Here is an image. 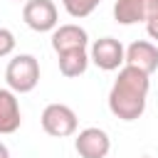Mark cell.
<instances>
[{
  "instance_id": "ba28073f",
  "label": "cell",
  "mask_w": 158,
  "mask_h": 158,
  "mask_svg": "<svg viewBox=\"0 0 158 158\" xmlns=\"http://www.w3.org/2000/svg\"><path fill=\"white\" fill-rule=\"evenodd\" d=\"M126 67H133L143 74H153L158 69V47L148 40H136L126 47Z\"/></svg>"
},
{
  "instance_id": "9c48e42d",
  "label": "cell",
  "mask_w": 158,
  "mask_h": 158,
  "mask_svg": "<svg viewBox=\"0 0 158 158\" xmlns=\"http://www.w3.org/2000/svg\"><path fill=\"white\" fill-rule=\"evenodd\" d=\"M89 44V35L84 27L69 22V25H57V30L52 32V49L57 54L69 52V49H86Z\"/></svg>"
},
{
  "instance_id": "8992f818",
  "label": "cell",
  "mask_w": 158,
  "mask_h": 158,
  "mask_svg": "<svg viewBox=\"0 0 158 158\" xmlns=\"http://www.w3.org/2000/svg\"><path fill=\"white\" fill-rule=\"evenodd\" d=\"M74 151L79 153V158H106L111 151V138L104 128L89 126V128H81L77 133Z\"/></svg>"
},
{
  "instance_id": "6da1fadb",
  "label": "cell",
  "mask_w": 158,
  "mask_h": 158,
  "mask_svg": "<svg viewBox=\"0 0 158 158\" xmlns=\"http://www.w3.org/2000/svg\"><path fill=\"white\" fill-rule=\"evenodd\" d=\"M148 89H151V77L123 64L109 91V111L121 121L141 118L146 111Z\"/></svg>"
},
{
  "instance_id": "e0dca14e",
  "label": "cell",
  "mask_w": 158,
  "mask_h": 158,
  "mask_svg": "<svg viewBox=\"0 0 158 158\" xmlns=\"http://www.w3.org/2000/svg\"><path fill=\"white\" fill-rule=\"evenodd\" d=\"M141 158H151V156H141Z\"/></svg>"
},
{
  "instance_id": "9a60e30c",
  "label": "cell",
  "mask_w": 158,
  "mask_h": 158,
  "mask_svg": "<svg viewBox=\"0 0 158 158\" xmlns=\"http://www.w3.org/2000/svg\"><path fill=\"white\" fill-rule=\"evenodd\" d=\"M0 158H10V151H7L5 143H0Z\"/></svg>"
},
{
  "instance_id": "8fae6325",
  "label": "cell",
  "mask_w": 158,
  "mask_h": 158,
  "mask_svg": "<svg viewBox=\"0 0 158 158\" xmlns=\"http://www.w3.org/2000/svg\"><path fill=\"white\" fill-rule=\"evenodd\" d=\"M57 62H59V72L67 79H74V77H81L86 72V67H89V52L86 49H69V52L57 54Z\"/></svg>"
},
{
  "instance_id": "277c9868",
  "label": "cell",
  "mask_w": 158,
  "mask_h": 158,
  "mask_svg": "<svg viewBox=\"0 0 158 158\" xmlns=\"http://www.w3.org/2000/svg\"><path fill=\"white\" fill-rule=\"evenodd\" d=\"M89 62H94L101 72H116L126 64V47L116 37H101L91 42Z\"/></svg>"
},
{
  "instance_id": "2e32d148",
  "label": "cell",
  "mask_w": 158,
  "mask_h": 158,
  "mask_svg": "<svg viewBox=\"0 0 158 158\" xmlns=\"http://www.w3.org/2000/svg\"><path fill=\"white\" fill-rule=\"evenodd\" d=\"M15 2H27V0H15Z\"/></svg>"
},
{
  "instance_id": "3957f363",
  "label": "cell",
  "mask_w": 158,
  "mask_h": 158,
  "mask_svg": "<svg viewBox=\"0 0 158 158\" xmlns=\"http://www.w3.org/2000/svg\"><path fill=\"white\" fill-rule=\"evenodd\" d=\"M40 121H42V131L47 136H54V138L74 136L77 126H79V118H77L74 109L67 106V104H47Z\"/></svg>"
},
{
  "instance_id": "5bb4252c",
  "label": "cell",
  "mask_w": 158,
  "mask_h": 158,
  "mask_svg": "<svg viewBox=\"0 0 158 158\" xmlns=\"http://www.w3.org/2000/svg\"><path fill=\"white\" fill-rule=\"evenodd\" d=\"M146 32H148V37H151L153 42H158V15H153V17L146 22Z\"/></svg>"
},
{
  "instance_id": "7c38bea8",
  "label": "cell",
  "mask_w": 158,
  "mask_h": 158,
  "mask_svg": "<svg viewBox=\"0 0 158 158\" xmlns=\"http://www.w3.org/2000/svg\"><path fill=\"white\" fill-rule=\"evenodd\" d=\"M99 2H101V0H62L64 10H67L72 17H77V20L89 17V15L99 7Z\"/></svg>"
},
{
  "instance_id": "4fadbf2b",
  "label": "cell",
  "mask_w": 158,
  "mask_h": 158,
  "mask_svg": "<svg viewBox=\"0 0 158 158\" xmlns=\"http://www.w3.org/2000/svg\"><path fill=\"white\" fill-rule=\"evenodd\" d=\"M15 44H17L15 35H12L7 27H0V59L7 57V54H12V52H15Z\"/></svg>"
},
{
  "instance_id": "30bf717a",
  "label": "cell",
  "mask_w": 158,
  "mask_h": 158,
  "mask_svg": "<svg viewBox=\"0 0 158 158\" xmlns=\"http://www.w3.org/2000/svg\"><path fill=\"white\" fill-rule=\"evenodd\" d=\"M22 123V111L17 94L10 89H0V133H15Z\"/></svg>"
},
{
  "instance_id": "5b68a950",
  "label": "cell",
  "mask_w": 158,
  "mask_h": 158,
  "mask_svg": "<svg viewBox=\"0 0 158 158\" xmlns=\"http://www.w3.org/2000/svg\"><path fill=\"white\" fill-rule=\"evenodd\" d=\"M22 20L35 32H54L59 25V12L52 0H27L22 5Z\"/></svg>"
},
{
  "instance_id": "52a82bcc",
  "label": "cell",
  "mask_w": 158,
  "mask_h": 158,
  "mask_svg": "<svg viewBox=\"0 0 158 158\" xmlns=\"http://www.w3.org/2000/svg\"><path fill=\"white\" fill-rule=\"evenodd\" d=\"M153 15H158V0H116L114 2V20L118 25L148 22Z\"/></svg>"
},
{
  "instance_id": "7a4b0ae2",
  "label": "cell",
  "mask_w": 158,
  "mask_h": 158,
  "mask_svg": "<svg viewBox=\"0 0 158 158\" xmlns=\"http://www.w3.org/2000/svg\"><path fill=\"white\" fill-rule=\"evenodd\" d=\"M7 89L15 94H27L40 84V62L35 54H17L5 67Z\"/></svg>"
}]
</instances>
